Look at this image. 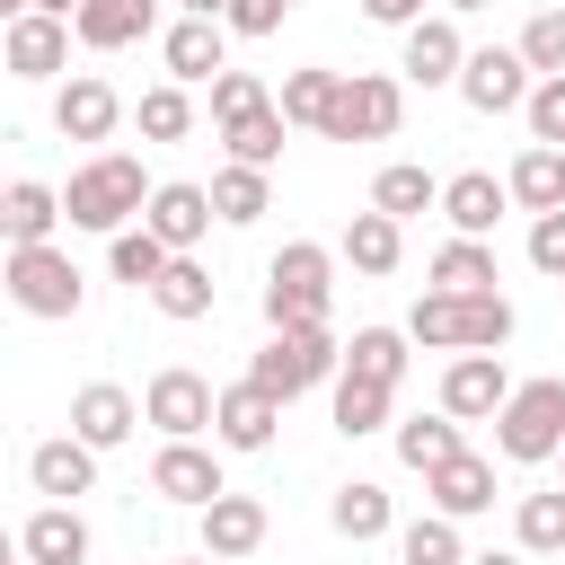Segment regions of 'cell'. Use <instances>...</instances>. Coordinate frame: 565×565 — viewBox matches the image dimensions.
I'll list each match as a JSON object with an SVG mask.
<instances>
[{
    "label": "cell",
    "mask_w": 565,
    "mask_h": 565,
    "mask_svg": "<svg viewBox=\"0 0 565 565\" xmlns=\"http://www.w3.org/2000/svg\"><path fill=\"white\" fill-rule=\"evenodd\" d=\"M150 494H159V503H194V512H203V503H212V494H230V486H221V459H212L203 441H159V459H150Z\"/></svg>",
    "instance_id": "12"
},
{
    "label": "cell",
    "mask_w": 565,
    "mask_h": 565,
    "mask_svg": "<svg viewBox=\"0 0 565 565\" xmlns=\"http://www.w3.org/2000/svg\"><path fill=\"white\" fill-rule=\"evenodd\" d=\"M406 344H415V335H397V327H353V344H344V371H353V380H380V388H397V380H406Z\"/></svg>",
    "instance_id": "33"
},
{
    "label": "cell",
    "mask_w": 565,
    "mask_h": 565,
    "mask_svg": "<svg viewBox=\"0 0 565 565\" xmlns=\"http://www.w3.org/2000/svg\"><path fill=\"white\" fill-rule=\"evenodd\" d=\"M556 459H565V450H556Z\"/></svg>",
    "instance_id": "56"
},
{
    "label": "cell",
    "mask_w": 565,
    "mask_h": 565,
    "mask_svg": "<svg viewBox=\"0 0 565 565\" xmlns=\"http://www.w3.org/2000/svg\"><path fill=\"white\" fill-rule=\"evenodd\" d=\"M459 450H468V441H459V415H450V406H441V415H406V424H397V459H406L415 477H433V468H441V459H459Z\"/></svg>",
    "instance_id": "28"
},
{
    "label": "cell",
    "mask_w": 565,
    "mask_h": 565,
    "mask_svg": "<svg viewBox=\"0 0 565 565\" xmlns=\"http://www.w3.org/2000/svg\"><path fill=\"white\" fill-rule=\"evenodd\" d=\"M530 265H539V274H556V282H565V203H556V212H539V221H530Z\"/></svg>",
    "instance_id": "46"
},
{
    "label": "cell",
    "mask_w": 565,
    "mask_h": 565,
    "mask_svg": "<svg viewBox=\"0 0 565 565\" xmlns=\"http://www.w3.org/2000/svg\"><path fill=\"white\" fill-rule=\"evenodd\" d=\"M185 565H221V556H185Z\"/></svg>",
    "instance_id": "53"
},
{
    "label": "cell",
    "mask_w": 565,
    "mask_h": 565,
    "mask_svg": "<svg viewBox=\"0 0 565 565\" xmlns=\"http://www.w3.org/2000/svg\"><path fill=\"white\" fill-rule=\"evenodd\" d=\"M530 62H521V44H486V53H468V71H459V97L477 106V115H512V106H530Z\"/></svg>",
    "instance_id": "9"
},
{
    "label": "cell",
    "mask_w": 565,
    "mask_h": 565,
    "mask_svg": "<svg viewBox=\"0 0 565 565\" xmlns=\"http://www.w3.org/2000/svg\"><path fill=\"white\" fill-rule=\"evenodd\" d=\"M512 539H521L530 556H565V486H547V494H521V521H512Z\"/></svg>",
    "instance_id": "41"
},
{
    "label": "cell",
    "mask_w": 565,
    "mask_h": 565,
    "mask_svg": "<svg viewBox=\"0 0 565 565\" xmlns=\"http://www.w3.org/2000/svg\"><path fill=\"white\" fill-rule=\"evenodd\" d=\"M335 88H344V71H327V62H309V71H282V88H274V106L300 124V132H327V115H335Z\"/></svg>",
    "instance_id": "26"
},
{
    "label": "cell",
    "mask_w": 565,
    "mask_h": 565,
    "mask_svg": "<svg viewBox=\"0 0 565 565\" xmlns=\"http://www.w3.org/2000/svg\"><path fill=\"white\" fill-rule=\"evenodd\" d=\"M362 18H371V26H397V35H406V26L424 18V0H362Z\"/></svg>",
    "instance_id": "48"
},
{
    "label": "cell",
    "mask_w": 565,
    "mask_h": 565,
    "mask_svg": "<svg viewBox=\"0 0 565 565\" xmlns=\"http://www.w3.org/2000/svg\"><path fill=\"white\" fill-rule=\"evenodd\" d=\"M494 450H503L512 468L556 459V450H565V380H521V388L503 397V415H494Z\"/></svg>",
    "instance_id": "4"
},
{
    "label": "cell",
    "mask_w": 565,
    "mask_h": 565,
    "mask_svg": "<svg viewBox=\"0 0 565 565\" xmlns=\"http://www.w3.org/2000/svg\"><path fill=\"white\" fill-rule=\"evenodd\" d=\"M512 203H530V212H556L565 203V150H547V141H530L521 159H512Z\"/></svg>",
    "instance_id": "29"
},
{
    "label": "cell",
    "mask_w": 565,
    "mask_h": 565,
    "mask_svg": "<svg viewBox=\"0 0 565 565\" xmlns=\"http://www.w3.org/2000/svg\"><path fill=\"white\" fill-rule=\"evenodd\" d=\"M433 291H494V247L486 238H459L450 230V247H433Z\"/></svg>",
    "instance_id": "32"
},
{
    "label": "cell",
    "mask_w": 565,
    "mask_h": 565,
    "mask_svg": "<svg viewBox=\"0 0 565 565\" xmlns=\"http://www.w3.org/2000/svg\"><path fill=\"white\" fill-rule=\"evenodd\" d=\"M18 556H26V565H88V521H79L71 503H44V512H26Z\"/></svg>",
    "instance_id": "22"
},
{
    "label": "cell",
    "mask_w": 565,
    "mask_h": 565,
    "mask_svg": "<svg viewBox=\"0 0 565 565\" xmlns=\"http://www.w3.org/2000/svg\"><path fill=\"white\" fill-rule=\"evenodd\" d=\"M26 477H35V494L71 503V494H88V486H97V450H88L79 433H62V441H35V450H26Z\"/></svg>",
    "instance_id": "19"
},
{
    "label": "cell",
    "mask_w": 565,
    "mask_h": 565,
    "mask_svg": "<svg viewBox=\"0 0 565 565\" xmlns=\"http://www.w3.org/2000/svg\"><path fill=\"white\" fill-rule=\"evenodd\" d=\"M441 9H450V18H459V9H494V0H441Z\"/></svg>",
    "instance_id": "52"
},
{
    "label": "cell",
    "mask_w": 565,
    "mask_h": 565,
    "mask_svg": "<svg viewBox=\"0 0 565 565\" xmlns=\"http://www.w3.org/2000/svg\"><path fill=\"white\" fill-rule=\"evenodd\" d=\"M291 9H300V0H291Z\"/></svg>",
    "instance_id": "54"
},
{
    "label": "cell",
    "mask_w": 565,
    "mask_h": 565,
    "mask_svg": "<svg viewBox=\"0 0 565 565\" xmlns=\"http://www.w3.org/2000/svg\"><path fill=\"white\" fill-rule=\"evenodd\" d=\"M512 344V300L503 291H459V353H503Z\"/></svg>",
    "instance_id": "36"
},
{
    "label": "cell",
    "mask_w": 565,
    "mask_h": 565,
    "mask_svg": "<svg viewBox=\"0 0 565 565\" xmlns=\"http://www.w3.org/2000/svg\"><path fill=\"white\" fill-rule=\"evenodd\" d=\"M388 397H397V388H380V380H353V371H344V380H335V433H344V441L380 433V424H388Z\"/></svg>",
    "instance_id": "39"
},
{
    "label": "cell",
    "mask_w": 565,
    "mask_h": 565,
    "mask_svg": "<svg viewBox=\"0 0 565 565\" xmlns=\"http://www.w3.org/2000/svg\"><path fill=\"white\" fill-rule=\"evenodd\" d=\"M150 177H141V159L132 150H97V159H79L71 168V185H62V212H71V230H97V238H115V230H132L141 212H150Z\"/></svg>",
    "instance_id": "1"
},
{
    "label": "cell",
    "mask_w": 565,
    "mask_h": 565,
    "mask_svg": "<svg viewBox=\"0 0 565 565\" xmlns=\"http://www.w3.org/2000/svg\"><path fill=\"white\" fill-rule=\"evenodd\" d=\"M512 212V185L503 177H486V168H459V177H441V221L459 230V238H494V221Z\"/></svg>",
    "instance_id": "13"
},
{
    "label": "cell",
    "mask_w": 565,
    "mask_h": 565,
    "mask_svg": "<svg viewBox=\"0 0 565 565\" xmlns=\"http://www.w3.org/2000/svg\"><path fill=\"white\" fill-rule=\"evenodd\" d=\"M35 9H53V18H79V9H88V0H35Z\"/></svg>",
    "instance_id": "51"
},
{
    "label": "cell",
    "mask_w": 565,
    "mask_h": 565,
    "mask_svg": "<svg viewBox=\"0 0 565 565\" xmlns=\"http://www.w3.org/2000/svg\"><path fill=\"white\" fill-rule=\"evenodd\" d=\"M62 221H71V212H62V194H53V185H35V177H18V185L0 194V230H9V247H44Z\"/></svg>",
    "instance_id": "24"
},
{
    "label": "cell",
    "mask_w": 565,
    "mask_h": 565,
    "mask_svg": "<svg viewBox=\"0 0 565 565\" xmlns=\"http://www.w3.org/2000/svg\"><path fill=\"white\" fill-rule=\"evenodd\" d=\"M397 256H406V221H397V212L371 203V212L344 221V265H353V274H397Z\"/></svg>",
    "instance_id": "25"
},
{
    "label": "cell",
    "mask_w": 565,
    "mask_h": 565,
    "mask_svg": "<svg viewBox=\"0 0 565 565\" xmlns=\"http://www.w3.org/2000/svg\"><path fill=\"white\" fill-rule=\"evenodd\" d=\"M150 309H159V318H177V327L212 318V274H203L194 256H168V274L150 282Z\"/></svg>",
    "instance_id": "27"
},
{
    "label": "cell",
    "mask_w": 565,
    "mask_h": 565,
    "mask_svg": "<svg viewBox=\"0 0 565 565\" xmlns=\"http://www.w3.org/2000/svg\"><path fill=\"white\" fill-rule=\"evenodd\" d=\"M397 124H406V88L388 71H344L335 115H327V141H388Z\"/></svg>",
    "instance_id": "6"
},
{
    "label": "cell",
    "mask_w": 565,
    "mask_h": 565,
    "mask_svg": "<svg viewBox=\"0 0 565 565\" xmlns=\"http://www.w3.org/2000/svg\"><path fill=\"white\" fill-rule=\"evenodd\" d=\"M71 26H79L88 53H124V44H141V35L159 26V0H88Z\"/></svg>",
    "instance_id": "23"
},
{
    "label": "cell",
    "mask_w": 565,
    "mask_h": 565,
    "mask_svg": "<svg viewBox=\"0 0 565 565\" xmlns=\"http://www.w3.org/2000/svg\"><path fill=\"white\" fill-rule=\"evenodd\" d=\"M9 300L26 309V318H79V300H88V274L44 238V247H9Z\"/></svg>",
    "instance_id": "5"
},
{
    "label": "cell",
    "mask_w": 565,
    "mask_h": 565,
    "mask_svg": "<svg viewBox=\"0 0 565 565\" xmlns=\"http://www.w3.org/2000/svg\"><path fill=\"white\" fill-rule=\"evenodd\" d=\"M397 71H406L415 88H459V71H468V44H459L450 9H441V18H415V26H406V53H397Z\"/></svg>",
    "instance_id": "11"
},
{
    "label": "cell",
    "mask_w": 565,
    "mask_h": 565,
    "mask_svg": "<svg viewBox=\"0 0 565 565\" xmlns=\"http://www.w3.org/2000/svg\"><path fill=\"white\" fill-rule=\"evenodd\" d=\"M71 18H53V9H26V18H9V35H0V62L18 71V79H53L62 62H71Z\"/></svg>",
    "instance_id": "10"
},
{
    "label": "cell",
    "mask_w": 565,
    "mask_h": 565,
    "mask_svg": "<svg viewBox=\"0 0 565 565\" xmlns=\"http://www.w3.org/2000/svg\"><path fill=\"white\" fill-rule=\"evenodd\" d=\"M256 547H265V503L256 494H212L203 503V556L230 565V556H256Z\"/></svg>",
    "instance_id": "21"
},
{
    "label": "cell",
    "mask_w": 565,
    "mask_h": 565,
    "mask_svg": "<svg viewBox=\"0 0 565 565\" xmlns=\"http://www.w3.org/2000/svg\"><path fill=\"white\" fill-rule=\"evenodd\" d=\"M18 565H26V556H18Z\"/></svg>",
    "instance_id": "55"
},
{
    "label": "cell",
    "mask_w": 565,
    "mask_h": 565,
    "mask_svg": "<svg viewBox=\"0 0 565 565\" xmlns=\"http://www.w3.org/2000/svg\"><path fill=\"white\" fill-rule=\"evenodd\" d=\"M521 115H530V141H547V150H565V71H556V79H539Z\"/></svg>",
    "instance_id": "45"
},
{
    "label": "cell",
    "mask_w": 565,
    "mask_h": 565,
    "mask_svg": "<svg viewBox=\"0 0 565 565\" xmlns=\"http://www.w3.org/2000/svg\"><path fill=\"white\" fill-rule=\"evenodd\" d=\"M282 132H291V115H282V106H256V115L221 124L230 159H247V168H274V159H282Z\"/></svg>",
    "instance_id": "38"
},
{
    "label": "cell",
    "mask_w": 565,
    "mask_h": 565,
    "mask_svg": "<svg viewBox=\"0 0 565 565\" xmlns=\"http://www.w3.org/2000/svg\"><path fill=\"white\" fill-rule=\"evenodd\" d=\"M53 124H62V141H106V132L124 124V97H115L97 71H79V79H62V97H53Z\"/></svg>",
    "instance_id": "16"
},
{
    "label": "cell",
    "mask_w": 565,
    "mask_h": 565,
    "mask_svg": "<svg viewBox=\"0 0 565 565\" xmlns=\"http://www.w3.org/2000/svg\"><path fill=\"white\" fill-rule=\"evenodd\" d=\"M212 212H221L230 230H247V221H265V212H274V185H265V168H247V159H230V168L212 177Z\"/></svg>",
    "instance_id": "31"
},
{
    "label": "cell",
    "mask_w": 565,
    "mask_h": 565,
    "mask_svg": "<svg viewBox=\"0 0 565 565\" xmlns=\"http://www.w3.org/2000/svg\"><path fill=\"white\" fill-rule=\"evenodd\" d=\"M512 388H521V380L503 371V353H450V371H441V406H450L459 424H494Z\"/></svg>",
    "instance_id": "8"
},
{
    "label": "cell",
    "mask_w": 565,
    "mask_h": 565,
    "mask_svg": "<svg viewBox=\"0 0 565 565\" xmlns=\"http://www.w3.org/2000/svg\"><path fill=\"white\" fill-rule=\"evenodd\" d=\"M141 415L168 433V441H203L212 433V415H221V388L203 380V371H185V362H168L150 388H141Z\"/></svg>",
    "instance_id": "7"
},
{
    "label": "cell",
    "mask_w": 565,
    "mask_h": 565,
    "mask_svg": "<svg viewBox=\"0 0 565 565\" xmlns=\"http://www.w3.org/2000/svg\"><path fill=\"white\" fill-rule=\"evenodd\" d=\"M397 556H406V565H468V547H459V521H450V512L406 521V530H397Z\"/></svg>",
    "instance_id": "40"
},
{
    "label": "cell",
    "mask_w": 565,
    "mask_h": 565,
    "mask_svg": "<svg viewBox=\"0 0 565 565\" xmlns=\"http://www.w3.org/2000/svg\"><path fill=\"white\" fill-rule=\"evenodd\" d=\"M132 424H150V415H141V406H132V388H115V380H88V388L71 397V433H79L88 450L132 441Z\"/></svg>",
    "instance_id": "15"
},
{
    "label": "cell",
    "mask_w": 565,
    "mask_h": 565,
    "mask_svg": "<svg viewBox=\"0 0 565 565\" xmlns=\"http://www.w3.org/2000/svg\"><path fill=\"white\" fill-rule=\"evenodd\" d=\"M335 371H344V344H335L327 327H274V335H265V353L247 362V380H256L265 397H282V406H291L300 388L335 380Z\"/></svg>",
    "instance_id": "3"
},
{
    "label": "cell",
    "mask_w": 565,
    "mask_h": 565,
    "mask_svg": "<svg viewBox=\"0 0 565 565\" xmlns=\"http://www.w3.org/2000/svg\"><path fill=\"white\" fill-rule=\"evenodd\" d=\"M424 494H433V512H450V521H477V512L494 503V459L459 450V459H441V468L424 477Z\"/></svg>",
    "instance_id": "20"
},
{
    "label": "cell",
    "mask_w": 565,
    "mask_h": 565,
    "mask_svg": "<svg viewBox=\"0 0 565 565\" xmlns=\"http://www.w3.org/2000/svg\"><path fill=\"white\" fill-rule=\"evenodd\" d=\"M335 256L318 238H291L274 265H265V327H327V300H335Z\"/></svg>",
    "instance_id": "2"
},
{
    "label": "cell",
    "mask_w": 565,
    "mask_h": 565,
    "mask_svg": "<svg viewBox=\"0 0 565 565\" xmlns=\"http://www.w3.org/2000/svg\"><path fill=\"white\" fill-rule=\"evenodd\" d=\"M168 256H177V247H168V238H159L150 221H141V230H115V247H106L115 282H132V291H150V282L168 274Z\"/></svg>",
    "instance_id": "35"
},
{
    "label": "cell",
    "mask_w": 565,
    "mask_h": 565,
    "mask_svg": "<svg viewBox=\"0 0 565 565\" xmlns=\"http://www.w3.org/2000/svg\"><path fill=\"white\" fill-rule=\"evenodd\" d=\"M468 565H530V547H486V556H468Z\"/></svg>",
    "instance_id": "49"
},
{
    "label": "cell",
    "mask_w": 565,
    "mask_h": 565,
    "mask_svg": "<svg viewBox=\"0 0 565 565\" xmlns=\"http://www.w3.org/2000/svg\"><path fill=\"white\" fill-rule=\"evenodd\" d=\"M159 53H168V79H185V88L194 79H221L230 71V18H177Z\"/></svg>",
    "instance_id": "14"
},
{
    "label": "cell",
    "mask_w": 565,
    "mask_h": 565,
    "mask_svg": "<svg viewBox=\"0 0 565 565\" xmlns=\"http://www.w3.org/2000/svg\"><path fill=\"white\" fill-rule=\"evenodd\" d=\"M371 203H380V212H397V221L441 212V177H433V168H415V159H397V168H380V177H371Z\"/></svg>",
    "instance_id": "30"
},
{
    "label": "cell",
    "mask_w": 565,
    "mask_h": 565,
    "mask_svg": "<svg viewBox=\"0 0 565 565\" xmlns=\"http://www.w3.org/2000/svg\"><path fill=\"white\" fill-rule=\"evenodd\" d=\"M256 106H274L256 71H221V79H212V124H238V115H256Z\"/></svg>",
    "instance_id": "44"
},
{
    "label": "cell",
    "mask_w": 565,
    "mask_h": 565,
    "mask_svg": "<svg viewBox=\"0 0 565 565\" xmlns=\"http://www.w3.org/2000/svg\"><path fill=\"white\" fill-rule=\"evenodd\" d=\"M274 424H282V397H265L256 380H238V388H221L212 441H221V450H265V441H274Z\"/></svg>",
    "instance_id": "18"
},
{
    "label": "cell",
    "mask_w": 565,
    "mask_h": 565,
    "mask_svg": "<svg viewBox=\"0 0 565 565\" xmlns=\"http://www.w3.org/2000/svg\"><path fill=\"white\" fill-rule=\"evenodd\" d=\"M185 18H230V0H185Z\"/></svg>",
    "instance_id": "50"
},
{
    "label": "cell",
    "mask_w": 565,
    "mask_h": 565,
    "mask_svg": "<svg viewBox=\"0 0 565 565\" xmlns=\"http://www.w3.org/2000/svg\"><path fill=\"white\" fill-rule=\"evenodd\" d=\"M327 521H335V539H388V486H371V477H353V486H335V503H327Z\"/></svg>",
    "instance_id": "34"
},
{
    "label": "cell",
    "mask_w": 565,
    "mask_h": 565,
    "mask_svg": "<svg viewBox=\"0 0 565 565\" xmlns=\"http://www.w3.org/2000/svg\"><path fill=\"white\" fill-rule=\"evenodd\" d=\"M141 221H150V230H159L177 256H194V238H203L221 212H212V185H185V177H168V185L150 194V212H141Z\"/></svg>",
    "instance_id": "17"
},
{
    "label": "cell",
    "mask_w": 565,
    "mask_h": 565,
    "mask_svg": "<svg viewBox=\"0 0 565 565\" xmlns=\"http://www.w3.org/2000/svg\"><path fill=\"white\" fill-rule=\"evenodd\" d=\"M132 124H141V141H185V132H194V97H185V79H159V88H141Z\"/></svg>",
    "instance_id": "37"
},
{
    "label": "cell",
    "mask_w": 565,
    "mask_h": 565,
    "mask_svg": "<svg viewBox=\"0 0 565 565\" xmlns=\"http://www.w3.org/2000/svg\"><path fill=\"white\" fill-rule=\"evenodd\" d=\"M291 18V0H230V35H274Z\"/></svg>",
    "instance_id": "47"
},
{
    "label": "cell",
    "mask_w": 565,
    "mask_h": 565,
    "mask_svg": "<svg viewBox=\"0 0 565 565\" xmlns=\"http://www.w3.org/2000/svg\"><path fill=\"white\" fill-rule=\"evenodd\" d=\"M521 62H530L539 79H556V71H565V0H556V9H539V18L521 26Z\"/></svg>",
    "instance_id": "43"
},
{
    "label": "cell",
    "mask_w": 565,
    "mask_h": 565,
    "mask_svg": "<svg viewBox=\"0 0 565 565\" xmlns=\"http://www.w3.org/2000/svg\"><path fill=\"white\" fill-rule=\"evenodd\" d=\"M406 335L433 344V353H459V291H424L415 318H406Z\"/></svg>",
    "instance_id": "42"
}]
</instances>
